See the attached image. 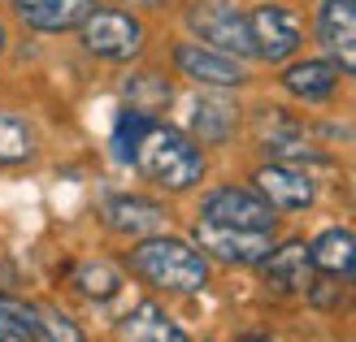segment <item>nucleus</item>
I'll use <instances>...</instances> for the list:
<instances>
[{
  "mask_svg": "<svg viewBox=\"0 0 356 342\" xmlns=\"http://www.w3.org/2000/svg\"><path fill=\"white\" fill-rule=\"evenodd\" d=\"M122 268L135 282H144L152 295H165V299H195L213 282V260L191 239H178V234H165V230L135 239V247L122 251Z\"/></svg>",
  "mask_w": 356,
  "mask_h": 342,
  "instance_id": "nucleus-1",
  "label": "nucleus"
},
{
  "mask_svg": "<svg viewBox=\"0 0 356 342\" xmlns=\"http://www.w3.org/2000/svg\"><path fill=\"white\" fill-rule=\"evenodd\" d=\"M148 187L165 191V195H191L195 187L209 178V156L183 126L170 121H152L144 139H139L135 165H131Z\"/></svg>",
  "mask_w": 356,
  "mask_h": 342,
  "instance_id": "nucleus-2",
  "label": "nucleus"
},
{
  "mask_svg": "<svg viewBox=\"0 0 356 342\" xmlns=\"http://www.w3.org/2000/svg\"><path fill=\"white\" fill-rule=\"evenodd\" d=\"M79 44H83V52H92L96 61L127 65V61H135L139 52H144L148 31H144V22H139L131 9L96 5L83 17V26H79Z\"/></svg>",
  "mask_w": 356,
  "mask_h": 342,
  "instance_id": "nucleus-3",
  "label": "nucleus"
},
{
  "mask_svg": "<svg viewBox=\"0 0 356 342\" xmlns=\"http://www.w3.org/2000/svg\"><path fill=\"white\" fill-rule=\"evenodd\" d=\"M187 31L195 35L200 44L230 52L239 61H252L257 57V44H252V26H248V13L230 0H191L187 9Z\"/></svg>",
  "mask_w": 356,
  "mask_h": 342,
  "instance_id": "nucleus-4",
  "label": "nucleus"
},
{
  "mask_svg": "<svg viewBox=\"0 0 356 342\" xmlns=\"http://www.w3.org/2000/svg\"><path fill=\"white\" fill-rule=\"evenodd\" d=\"M191 243L200 247L209 260H218L226 268H257L270 256V247L278 239L265 234V230H235V225H218V221L195 217L191 221Z\"/></svg>",
  "mask_w": 356,
  "mask_h": 342,
  "instance_id": "nucleus-5",
  "label": "nucleus"
},
{
  "mask_svg": "<svg viewBox=\"0 0 356 342\" xmlns=\"http://www.w3.org/2000/svg\"><path fill=\"white\" fill-rule=\"evenodd\" d=\"M195 217L204 221H218V225H235V230H265V234H278V212L261 200L252 187H239V182H222V187H209L195 204Z\"/></svg>",
  "mask_w": 356,
  "mask_h": 342,
  "instance_id": "nucleus-6",
  "label": "nucleus"
},
{
  "mask_svg": "<svg viewBox=\"0 0 356 342\" xmlns=\"http://www.w3.org/2000/svg\"><path fill=\"white\" fill-rule=\"evenodd\" d=\"M170 61L187 83L204 87V92H239V87H248V65L200 40H178L170 48Z\"/></svg>",
  "mask_w": 356,
  "mask_h": 342,
  "instance_id": "nucleus-7",
  "label": "nucleus"
},
{
  "mask_svg": "<svg viewBox=\"0 0 356 342\" xmlns=\"http://www.w3.org/2000/svg\"><path fill=\"white\" fill-rule=\"evenodd\" d=\"M248 26H252L257 57L265 65H287V61H296V52L305 48V22H300V13L278 5V0L257 5L248 13Z\"/></svg>",
  "mask_w": 356,
  "mask_h": 342,
  "instance_id": "nucleus-8",
  "label": "nucleus"
},
{
  "mask_svg": "<svg viewBox=\"0 0 356 342\" xmlns=\"http://www.w3.org/2000/svg\"><path fill=\"white\" fill-rule=\"evenodd\" d=\"M252 191L278 212V217H287V212H309L317 204L313 173L305 165H291V160H261L252 169Z\"/></svg>",
  "mask_w": 356,
  "mask_h": 342,
  "instance_id": "nucleus-9",
  "label": "nucleus"
},
{
  "mask_svg": "<svg viewBox=\"0 0 356 342\" xmlns=\"http://www.w3.org/2000/svg\"><path fill=\"white\" fill-rule=\"evenodd\" d=\"M261 273V291L274 295V299H305L309 286L317 277L313 256H309V243L305 239H282L270 247V256L257 264Z\"/></svg>",
  "mask_w": 356,
  "mask_h": 342,
  "instance_id": "nucleus-10",
  "label": "nucleus"
},
{
  "mask_svg": "<svg viewBox=\"0 0 356 342\" xmlns=\"http://www.w3.org/2000/svg\"><path fill=\"white\" fill-rule=\"evenodd\" d=\"M100 225L118 234V239H148V234H161L170 225V208L161 200H152V195L122 191L100 204Z\"/></svg>",
  "mask_w": 356,
  "mask_h": 342,
  "instance_id": "nucleus-11",
  "label": "nucleus"
},
{
  "mask_svg": "<svg viewBox=\"0 0 356 342\" xmlns=\"http://www.w3.org/2000/svg\"><path fill=\"white\" fill-rule=\"evenodd\" d=\"M313 35L322 44V57L339 65V74L356 78V0H322Z\"/></svg>",
  "mask_w": 356,
  "mask_h": 342,
  "instance_id": "nucleus-12",
  "label": "nucleus"
},
{
  "mask_svg": "<svg viewBox=\"0 0 356 342\" xmlns=\"http://www.w3.org/2000/svg\"><path fill=\"white\" fill-rule=\"evenodd\" d=\"M113 338L118 342H195L178 320L170 316L165 303L156 299H139L135 308H127L113 320Z\"/></svg>",
  "mask_w": 356,
  "mask_h": 342,
  "instance_id": "nucleus-13",
  "label": "nucleus"
},
{
  "mask_svg": "<svg viewBox=\"0 0 356 342\" xmlns=\"http://www.w3.org/2000/svg\"><path fill=\"white\" fill-rule=\"evenodd\" d=\"M239 121H243V113H239L235 100H226V92H204L191 104L187 135L200 143V148H226V143L239 135Z\"/></svg>",
  "mask_w": 356,
  "mask_h": 342,
  "instance_id": "nucleus-14",
  "label": "nucleus"
},
{
  "mask_svg": "<svg viewBox=\"0 0 356 342\" xmlns=\"http://www.w3.org/2000/svg\"><path fill=\"white\" fill-rule=\"evenodd\" d=\"M339 65L326 61V57H300V61H287L282 65V92L300 104H330L334 92H339Z\"/></svg>",
  "mask_w": 356,
  "mask_h": 342,
  "instance_id": "nucleus-15",
  "label": "nucleus"
},
{
  "mask_svg": "<svg viewBox=\"0 0 356 342\" xmlns=\"http://www.w3.org/2000/svg\"><path fill=\"white\" fill-rule=\"evenodd\" d=\"M100 0H9L13 17L35 35H65L79 31L83 17L92 13Z\"/></svg>",
  "mask_w": 356,
  "mask_h": 342,
  "instance_id": "nucleus-16",
  "label": "nucleus"
},
{
  "mask_svg": "<svg viewBox=\"0 0 356 342\" xmlns=\"http://www.w3.org/2000/svg\"><path fill=\"white\" fill-rule=\"evenodd\" d=\"M127 286V268L118 260H104V256H92V260H79L70 268V291H74L83 303H113Z\"/></svg>",
  "mask_w": 356,
  "mask_h": 342,
  "instance_id": "nucleus-17",
  "label": "nucleus"
},
{
  "mask_svg": "<svg viewBox=\"0 0 356 342\" xmlns=\"http://www.w3.org/2000/svg\"><path fill=\"white\" fill-rule=\"evenodd\" d=\"M40 156V135L26 113L0 104V169H26Z\"/></svg>",
  "mask_w": 356,
  "mask_h": 342,
  "instance_id": "nucleus-18",
  "label": "nucleus"
},
{
  "mask_svg": "<svg viewBox=\"0 0 356 342\" xmlns=\"http://www.w3.org/2000/svg\"><path fill=\"white\" fill-rule=\"evenodd\" d=\"M313 268L326 277H348L356 264V230L352 225H326L317 239L309 243Z\"/></svg>",
  "mask_w": 356,
  "mask_h": 342,
  "instance_id": "nucleus-19",
  "label": "nucleus"
},
{
  "mask_svg": "<svg viewBox=\"0 0 356 342\" xmlns=\"http://www.w3.org/2000/svg\"><path fill=\"white\" fill-rule=\"evenodd\" d=\"M122 104L148 113V117H161L174 104L170 74H161V69H135V74H127V78H122Z\"/></svg>",
  "mask_w": 356,
  "mask_h": 342,
  "instance_id": "nucleus-20",
  "label": "nucleus"
},
{
  "mask_svg": "<svg viewBox=\"0 0 356 342\" xmlns=\"http://www.w3.org/2000/svg\"><path fill=\"white\" fill-rule=\"evenodd\" d=\"M0 342H40V308L35 299L0 286Z\"/></svg>",
  "mask_w": 356,
  "mask_h": 342,
  "instance_id": "nucleus-21",
  "label": "nucleus"
},
{
  "mask_svg": "<svg viewBox=\"0 0 356 342\" xmlns=\"http://www.w3.org/2000/svg\"><path fill=\"white\" fill-rule=\"evenodd\" d=\"M156 117H148V113H139V109H127L122 104V113H118V121H113V160L118 165H135V152H139V139H144V130L152 126Z\"/></svg>",
  "mask_w": 356,
  "mask_h": 342,
  "instance_id": "nucleus-22",
  "label": "nucleus"
},
{
  "mask_svg": "<svg viewBox=\"0 0 356 342\" xmlns=\"http://www.w3.org/2000/svg\"><path fill=\"white\" fill-rule=\"evenodd\" d=\"M35 308H40V342H92L83 330V320L70 308H61V303H52V299L35 303Z\"/></svg>",
  "mask_w": 356,
  "mask_h": 342,
  "instance_id": "nucleus-23",
  "label": "nucleus"
},
{
  "mask_svg": "<svg viewBox=\"0 0 356 342\" xmlns=\"http://www.w3.org/2000/svg\"><path fill=\"white\" fill-rule=\"evenodd\" d=\"M230 342H278V338H270V334H239V338H230Z\"/></svg>",
  "mask_w": 356,
  "mask_h": 342,
  "instance_id": "nucleus-24",
  "label": "nucleus"
},
{
  "mask_svg": "<svg viewBox=\"0 0 356 342\" xmlns=\"http://www.w3.org/2000/svg\"><path fill=\"white\" fill-rule=\"evenodd\" d=\"M122 5H144V9H161L165 0H122Z\"/></svg>",
  "mask_w": 356,
  "mask_h": 342,
  "instance_id": "nucleus-25",
  "label": "nucleus"
},
{
  "mask_svg": "<svg viewBox=\"0 0 356 342\" xmlns=\"http://www.w3.org/2000/svg\"><path fill=\"white\" fill-rule=\"evenodd\" d=\"M9 52V31H5V22H0V57Z\"/></svg>",
  "mask_w": 356,
  "mask_h": 342,
  "instance_id": "nucleus-26",
  "label": "nucleus"
},
{
  "mask_svg": "<svg viewBox=\"0 0 356 342\" xmlns=\"http://www.w3.org/2000/svg\"><path fill=\"white\" fill-rule=\"evenodd\" d=\"M348 277H352V282H356V264H352V273H348Z\"/></svg>",
  "mask_w": 356,
  "mask_h": 342,
  "instance_id": "nucleus-27",
  "label": "nucleus"
}]
</instances>
